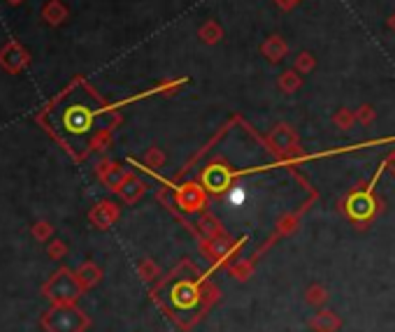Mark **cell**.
<instances>
[{
	"label": "cell",
	"instance_id": "1",
	"mask_svg": "<svg viewBox=\"0 0 395 332\" xmlns=\"http://www.w3.org/2000/svg\"><path fill=\"white\" fill-rule=\"evenodd\" d=\"M38 124L75 161H84L112 131L116 114L82 77H77L38 112Z\"/></svg>",
	"mask_w": 395,
	"mask_h": 332
},
{
	"label": "cell",
	"instance_id": "2",
	"mask_svg": "<svg viewBox=\"0 0 395 332\" xmlns=\"http://www.w3.org/2000/svg\"><path fill=\"white\" fill-rule=\"evenodd\" d=\"M158 291H167L165 298H156L158 307L170 314V319L177 321L181 328H191L219 300V291L214 286L205 284L198 272H193L191 277H181V267L158 286Z\"/></svg>",
	"mask_w": 395,
	"mask_h": 332
},
{
	"label": "cell",
	"instance_id": "3",
	"mask_svg": "<svg viewBox=\"0 0 395 332\" xmlns=\"http://www.w3.org/2000/svg\"><path fill=\"white\" fill-rule=\"evenodd\" d=\"M84 288L77 281L75 272L68 267H61L51 274V279L45 281L42 286V295L51 302V305H77V300L82 298Z\"/></svg>",
	"mask_w": 395,
	"mask_h": 332
},
{
	"label": "cell",
	"instance_id": "4",
	"mask_svg": "<svg viewBox=\"0 0 395 332\" xmlns=\"http://www.w3.org/2000/svg\"><path fill=\"white\" fill-rule=\"evenodd\" d=\"M40 323L47 332H84L91 326V319L77 305H51Z\"/></svg>",
	"mask_w": 395,
	"mask_h": 332
},
{
	"label": "cell",
	"instance_id": "5",
	"mask_svg": "<svg viewBox=\"0 0 395 332\" xmlns=\"http://www.w3.org/2000/svg\"><path fill=\"white\" fill-rule=\"evenodd\" d=\"M28 66H31V54H28V49L24 45L10 40L0 47V68L5 72L19 75V72H24Z\"/></svg>",
	"mask_w": 395,
	"mask_h": 332
},
{
	"label": "cell",
	"instance_id": "6",
	"mask_svg": "<svg viewBox=\"0 0 395 332\" xmlns=\"http://www.w3.org/2000/svg\"><path fill=\"white\" fill-rule=\"evenodd\" d=\"M116 216H119V209H116L114 202H100V205H96V207L91 209L89 219H91V223L96 228L105 230V228H109L116 221Z\"/></svg>",
	"mask_w": 395,
	"mask_h": 332
},
{
	"label": "cell",
	"instance_id": "7",
	"mask_svg": "<svg viewBox=\"0 0 395 332\" xmlns=\"http://www.w3.org/2000/svg\"><path fill=\"white\" fill-rule=\"evenodd\" d=\"M342 326L340 316L331 312V309H321V312H317L310 319V328L314 332H338Z\"/></svg>",
	"mask_w": 395,
	"mask_h": 332
},
{
	"label": "cell",
	"instance_id": "8",
	"mask_svg": "<svg viewBox=\"0 0 395 332\" xmlns=\"http://www.w3.org/2000/svg\"><path fill=\"white\" fill-rule=\"evenodd\" d=\"M98 175L100 179L105 182V186L109 191H119L123 182H126V175H123V170L119 165H112V163H100L98 165Z\"/></svg>",
	"mask_w": 395,
	"mask_h": 332
},
{
	"label": "cell",
	"instance_id": "9",
	"mask_svg": "<svg viewBox=\"0 0 395 332\" xmlns=\"http://www.w3.org/2000/svg\"><path fill=\"white\" fill-rule=\"evenodd\" d=\"M75 277L77 281L82 284L84 291H89V288L93 286H98L100 284V279H102V270L96 265V263H82L75 270Z\"/></svg>",
	"mask_w": 395,
	"mask_h": 332
},
{
	"label": "cell",
	"instance_id": "10",
	"mask_svg": "<svg viewBox=\"0 0 395 332\" xmlns=\"http://www.w3.org/2000/svg\"><path fill=\"white\" fill-rule=\"evenodd\" d=\"M42 17H45L47 24L58 26V24H63L65 17H68V10L63 7V3H58V0H51V3L45 5V10H42Z\"/></svg>",
	"mask_w": 395,
	"mask_h": 332
},
{
	"label": "cell",
	"instance_id": "11",
	"mask_svg": "<svg viewBox=\"0 0 395 332\" xmlns=\"http://www.w3.org/2000/svg\"><path fill=\"white\" fill-rule=\"evenodd\" d=\"M142 191H144V186L137 182V179H133V177H128L126 182H123V186L119 189V193H121V198L126 200V202H135L137 198L142 196Z\"/></svg>",
	"mask_w": 395,
	"mask_h": 332
},
{
	"label": "cell",
	"instance_id": "12",
	"mask_svg": "<svg viewBox=\"0 0 395 332\" xmlns=\"http://www.w3.org/2000/svg\"><path fill=\"white\" fill-rule=\"evenodd\" d=\"M326 300H328V291H326L324 286L314 284V286L307 288V293H305V302H307V305L321 307V305H326Z\"/></svg>",
	"mask_w": 395,
	"mask_h": 332
},
{
	"label": "cell",
	"instance_id": "13",
	"mask_svg": "<svg viewBox=\"0 0 395 332\" xmlns=\"http://www.w3.org/2000/svg\"><path fill=\"white\" fill-rule=\"evenodd\" d=\"M31 235L35 242H51V235H54V226L49 221H38L31 228Z\"/></svg>",
	"mask_w": 395,
	"mask_h": 332
},
{
	"label": "cell",
	"instance_id": "14",
	"mask_svg": "<svg viewBox=\"0 0 395 332\" xmlns=\"http://www.w3.org/2000/svg\"><path fill=\"white\" fill-rule=\"evenodd\" d=\"M47 256L51 261H63L65 256H68V244L63 240H51L47 242Z\"/></svg>",
	"mask_w": 395,
	"mask_h": 332
},
{
	"label": "cell",
	"instance_id": "15",
	"mask_svg": "<svg viewBox=\"0 0 395 332\" xmlns=\"http://www.w3.org/2000/svg\"><path fill=\"white\" fill-rule=\"evenodd\" d=\"M137 274H140L142 281H156L158 279V267L151 261H142L140 267H137Z\"/></svg>",
	"mask_w": 395,
	"mask_h": 332
},
{
	"label": "cell",
	"instance_id": "16",
	"mask_svg": "<svg viewBox=\"0 0 395 332\" xmlns=\"http://www.w3.org/2000/svg\"><path fill=\"white\" fill-rule=\"evenodd\" d=\"M230 274L235 279H240V281H244V279H249V274H251V267L249 265H244V263H240V265H233L230 267Z\"/></svg>",
	"mask_w": 395,
	"mask_h": 332
},
{
	"label": "cell",
	"instance_id": "17",
	"mask_svg": "<svg viewBox=\"0 0 395 332\" xmlns=\"http://www.w3.org/2000/svg\"><path fill=\"white\" fill-rule=\"evenodd\" d=\"M5 3H10V5H21L24 0H5Z\"/></svg>",
	"mask_w": 395,
	"mask_h": 332
}]
</instances>
